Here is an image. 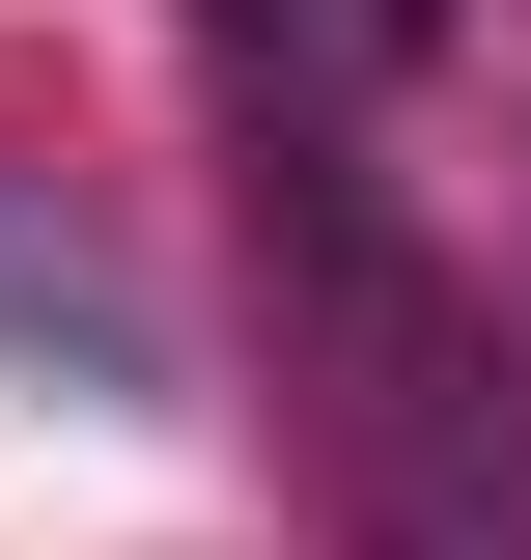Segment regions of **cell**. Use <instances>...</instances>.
<instances>
[{
    "label": "cell",
    "mask_w": 531,
    "mask_h": 560,
    "mask_svg": "<svg viewBox=\"0 0 531 560\" xmlns=\"http://www.w3.org/2000/svg\"><path fill=\"white\" fill-rule=\"evenodd\" d=\"M0 364H28V393H84V420H168V337H140V280L84 253V224H28V197H0Z\"/></svg>",
    "instance_id": "cell-1"
}]
</instances>
